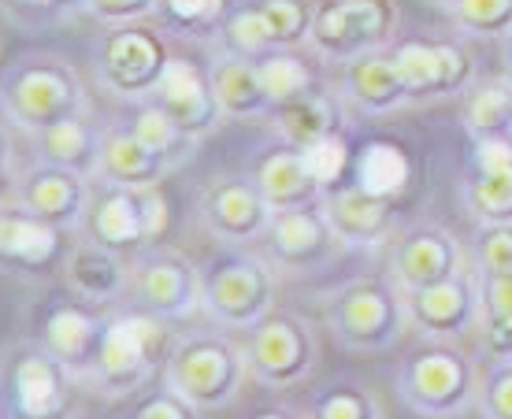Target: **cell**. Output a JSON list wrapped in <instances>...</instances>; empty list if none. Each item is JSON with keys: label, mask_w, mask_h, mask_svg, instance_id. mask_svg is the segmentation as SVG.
<instances>
[{"label": "cell", "mask_w": 512, "mask_h": 419, "mask_svg": "<svg viewBox=\"0 0 512 419\" xmlns=\"http://www.w3.org/2000/svg\"><path fill=\"white\" fill-rule=\"evenodd\" d=\"M223 38L231 45V52H242L249 60H260L268 52H279V41H275V30H271L268 15L260 12V4H242L234 8L227 26H223Z\"/></svg>", "instance_id": "35"}, {"label": "cell", "mask_w": 512, "mask_h": 419, "mask_svg": "<svg viewBox=\"0 0 512 419\" xmlns=\"http://www.w3.org/2000/svg\"><path fill=\"white\" fill-rule=\"evenodd\" d=\"M130 297L138 301L141 312H153L160 319H182L205 308V286H201V267L179 249H141L130 260Z\"/></svg>", "instance_id": "10"}, {"label": "cell", "mask_w": 512, "mask_h": 419, "mask_svg": "<svg viewBox=\"0 0 512 419\" xmlns=\"http://www.w3.org/2000/svg\"><path fill=\"white\" fill-rule=\"evenodd\" d=\"M167 319L153 312H119L104 323L101 349L93 360V382L104 394H130L149 382L156 368H167L171 360V338H167Z\"/></svg>", "instance_id": "5"}, {"label": "cell", "mask_w": 512, "mask_h": 419, "mask_svg": "<svg viewBox=\"0 0 512 419\" xmlns=\"http://www.w3.org/2000/svg\"><path fill=\"white\" fill-rule=\"evenodd\" d=\"M268 253L275 264L286 271H312V267L327 264L334 249L342 245V238L334 234V227L323 216L320 208H294V212H275L268 234Z\"/></svg>", "instance_id": "18"}, {"label": "cell", "mask_w": 512, "mask_h": 419, "mask_svg": "<svg viewBox=\"0 0 512 419\" xmlns=\"http://www.w3.org/2000/svg\"><path fill=\"white\" fill-rule=\"evenodd\" d=\"M323 216L342 238V245H379L394 230V201L375 197L353 182L323 197Z\"/></svg>", "instance_id": "22"}, {"label": "cell", "mask_w": 512, "mask_h": 419, "mask_svg": "<svg viewBox=\"0 0 512 419\" xmlns=\"http://www.w3.org/2000/svg\"><path fill=\"white\" fill-rule=\"evenodd\" d=\"M64 282L75 301L90 308H108L130 293V260L116 249L82 242L67 253Z\"/></svg>", "instance_id": "20"}, {"label": "cell", "mask_w": 512, "mask_h": 419, "mask_svg": "<svg viewBox=\"0 0 512 419\" xmlns=\"http://www.w3.org/2000/svg\"><path fill=\"white\" fill-rule=\"evenodd\" d=\"M86 12L104 26H134L160 12V0H86Z\"/></svg>", "instance_id": "43"}, {"label": "cell", "mask_w": 512, "mask_h": 419, "mask_svg": "<svg viewBox=\"0 0 512 419\" xmlns=\"http://www.w3.org/2000/svg\"><path fill=\"white\" fill-rule=\"evenodd\" d=\"M182 160L171 153H160L153 145H145L138 134L116 130L104 138L101 153V178L116 186H160Z\"/></svg>", "instance_id": "26"}, {"label": "cell", "mask_w": 512, "mask_h": 419, "mask_svg": "<svg viewBox=\"0 0 512 419\" xmlns=\"http://www.w3.org/2000/svg\"><path fill=\"white\" fill-rule=\"evenodd\" d=\"M130 134H138L145 145H153V149H160V153L179 156V160H186L190 149L197 145L193 138L182 134L179 123H175L156 101H141L138 115H134V123H130Z\"/></svg>", "instance_id": "37"}, {"label": "cell", "mask_w": 512, "mask_h": 419, "mask_svg": "<svg viewBox=\"0 0 512 419\" xmlns=\"http://www.w3.org/2000/svg\"><path fill=\"white\" fill-rule=\"evenodd\" d=\"M153 101L164 108L186 138L201 141L216 134L219 123L227 119L219 108V97L212 89V75L201 64H193L190 56H171L164 67V78L156 86Z\"/></svg>", "instance_id": "15"}, {"label": "cell", "mask_w": 512, "mask_h": 419, "mask_svg": "<svg viewBox=\"0 0 512 419\" xmlns=\"http://www.w3.org/2000/svg\"><path fill=\"white\" fill-rule=\"evenodd\" d=\"M256 78H260V86H264V93H268L271 112L290 101H301V97H308V93L320 89L316 86V71H312V64H305L294 49H279V52L260 56V60H256Z\"/></svg>", "instance_id": "32"}, {"label": "cell", "mask_w": 512, "mask_h": 419, "mask_svg": "<svg viewBox=\"0 0 512 419\" xmlns=\"http://www.w3.org/2000/svg\"><path fill=\"white\" fill-rule=\"evenodd\" d=\"M405 308H409L412 327L420 334H427V338H435V342H446V338L472 331L475 319L483 316V308H479V286L472 279H464V271L449 282L405 293Z\"/></svg>", "instance_id": "19"}, {"label": "cell", "mask_w": 512, "mask_h": 419, "mask_svg": "<svg viewBox=\"0 0 512 419\" xmlns=\"http://www.w3.org/2000/svg\"><path fill=\"white\" fill-rule=\"evenodd\" d=\"M201 286L205 312L231 331H256L275 312L279 297V279L271 264L245 249H227L201 267Z\"/></svg>", "instance_id": "6"}, {"label": "cell", "mask_w": 512, "mask_h": 419, "mask_svg": "<svg viewBox=\"0 0 512 419\" xmlns=\"http://www.w3.org/2000/svg\"><path fill=\"white\" fill-rule=\"evenodd\" d=\"M475 286L483 319H512V275H479Z\"/></svg>", "instance_id": "44"}, {"label": "cell", "mask_w": 512, "mask_h": 419, "mask_svg": "<svg viewBox=\"0 0 512 419\" xmlns=\"http://www.w3.org/2000/svg\"><path fill=\"white\" fill-rule=\"evenodd\" d=\"M394 60L409 86L412 101H446L472 86L475 64L457 41H401L394 45Z\"/></svg>", "instance_id": "13"}, {"label": "cell", "mask_w": 512, "mask_h": 419, "mask_svg": "<svg viewBox=\"0 0 512 419\" xmlns=\"http://www.w3.org/2000/svg\"><path fill=\"white\" fill-rule=\"evenodd\" d=\"M253 419H297L294 412H282V408H264V412H256Z\"/></svg>", "instance_id": "49"}, {"label": "cell", "mask_w": 512, "mask_h": 419, "mask_svg": "<svg viewBox=\"0 0 512 419\" xmlns=\"http://www.w3.org/2000/svg\"><path fill=\"white\" fill-rule=\"evenodd\" d=\"M201 412L179 397L175 390H164V394H153L145 405L138 408V419H197Z\"/></svg>", "instance_id": "45"}, {"label": "cell", "mask_w": 512, "mask_h": 419, "mask_svg": "<svg viewBox=\"0 0 512 419\" xmlns=\"http://www.w3.org/2000/svg\"><path fill=\"white\" fill-rule=\"evenodd\" d=\"M487 419H512V360H494V368L479 379V401Z\"/></svg>", "instance_id": "42"}, {"label": "cell", "mask_w": 512, "mask_h": 419, "mask_svg": "<svg viewBox=\"0 0 512 419\" xmlns=\"http://www.w3.org/2000/svg\"><path fill=\"white\" fill-rule=\"evenodd\" d=\"M342 97L368 115H386L412 104L409 86H405L401 67H397L390 49L360 56V60L342 67Z\"/></svg>", "instance_id": "24"}, {"label": "cell", "mask_w": 512, "mask_h": 419, "mask_svg": "<svg viewBox=\"0 0 512 419\" xmlns=\"http://www.w3.org/2000/svg\"><path fill=\"white\" fill-rule=\"evenodd\" d=\"M34 141H38L41 164L64 167V171H75V175H82V178L101 175L104 138L93 130V123L86 115L41 130V134H34Z\"/></svg>", "instance_id": "28"}, {"label": "cell", "mask_w": 512, "mask_h": 419, "mask_svg": "<svg viewBox=\"0 0 512 419\" xmlns=\"http://www.w3.org/2000/svg\"><path fill=\"white\" fill-rule=\"evenodd\" d=\"M505 71H509V82H512V34H509V45H505Z\"/></svg>", "instance_id": "50"}, {"label": "cell", "mask_w": 512, "mask_h": 419, "mask_svg": "<svg viewBox=\"0 0 512 419\" xmlns=\"http://www.w3.org/2000/svg\"><path fill=\"white\" fill-rule=\"evenodd\" d=\"M479 379L483 375L461 349L435 342L416 349L405 360V368L397 375V394L420 416L453 419L479 401Z\"/></svg>", "instance_id": "7"}, {"label": "cell", "mask_w": 512, "mask_h": 419, "mask_svg": "<svg viewBox=\"0 0 512 419\" xmlns=\"http://www.w3.org/2000/svg\"><path fill=\"white\" fill-rule=\"evenodd\" d=\"M483 342L494 353V360H512V319H487Z\"/></svg>", "instance_id": "47"}, {"label": "cell", "mask_w": 512, "mask_h": 419, "mask_svg": "<svg viewBox=\"0 0 512 419\" xmlns=\"http://www.w3.org/2000/svg\"><path fill=\"white\" fill-rule=\"evenodd\" d=\"M171 60L164 38L149 26H119L108 34L101 52V78L104 86L119 97L153 101L156 86L164 78V67Z\"/></svg>", "instance_id": "11"}, {"label": "cell", "mask_w": 512, "mask_h": 419, "mask_svg": "<svg viewBox=\"0 0 512 419\" xmlns=\"http://www.w3.org/2000/svg\"><path fill=\"white\" fill-rule=\"evenodd\" d=\"M256 190L264 193V201L275 212H294V208H320L327 193L316 186V178L308 175L301 149L286 145L279 153H268L256 164Z\"/></svg>", "instance_id": "25"}, {"label": "cell", "mask_w": 512, "mask_h": 419, "mask_svg": "<svg viewBox=\"0 0 512 419\" xmlns=\"http://www.w3.org/2000/svg\"><path fill=\"white\" fill-rule=\"evenodd\" d=\"M160 19L171 34L182 38H212L223 34V26L231 19L227 0H160Z\"/></svg>", "instance_id": "34"}, {"label": "cell", "mask_w": 512, "mask_h": 419, "mask_svg": "<svg viewBox=\"0 0 512 419\" xmlns=\"http://www.w3.org/2000/svg\"><path fill=\"white\" fill-rule=\"evenodd\" d=\"M464 253L461 242L442 227H416L409 230L390 253V271H394V286L405 293L427 290L438 282H449L461 275Z\"/></svg>", "instance_id": "17"}, {"label": "cell", "mask_w": 512, "mask_h": 419, "mask_svg": "<svg viewBox=\"0 0 512 419\" xmlns=\"http://www.w3.org/2000/svg\"><path fill=\"white\" fill-rule=\"evenodd\" d=\"M312 419H383V408L360 386H334L312 401Z\"/></svg>", "instance_id": "39"}, {"label": "cell", "mask_w": 512, "mask_h": 419, "mask_svg": "<svg viewBox=\"0 0 512 419\" xmlns=\"http://www.w3.org/2000/svg\"><path fill=\"white\" fill-rule=\"evenodd\" d=\"M464 204L483 223H512V167L505 171H472L464 178Z\"/></svg>", "instance_id": "33"}, {"label": "cell", "mask_w": 512, "mask_h": 419, "mask_svg": "<svg viewBox=\"0 0 512 419\" xmlns=\"http://www.w3.org/2000/svg\"><path fill=\"white\" fill-rule=\"evenodd\" d=\"M75 371L45 349H23L4 368V419H75Z\"/></svg>", "instance_id": "9"}, {"label": "cell", "mask_w": 512, "mask_h": 419, "mask_svg": "<svg viewBox=\"0 0 512 419\" xmlns=\"http://www.w3.org/2000/svg\"><path fill=\"white\" fill-rule=\"evenodd\" d=\"M472 145H475L472 171H505V167H512V141L490 138V141H472Z\"/></svg>", "instance_id": "46"}, {"label": "cell", "mask_w": 512, "mask_h": 419, "mask_svg": "<svg viewBox=\"0 0 512 419\" xmlns=\"http://www.w3.org/2000/svg\"><path fill=\"white\" fill-rule=\"evenodd\" d=\"M171 227V204L160 193V186H116L104 182L93 190L82 234L86 242H97L116 253H134V249H153Z\"/></svg>", "instance_id": "4"}, {"label": "cell", "mask_w": 512, "mask_h": 419, "mask_svg": "<svg viewBox=\"0 0 512 419\" xmlns=\"http://www.w3.org/2000/svg\"><path fill=\"white\" fill-rule=\"evenodd\" d=\"M197 216L219 242L249 245L268 234L275 208L264 201V193L256 190L253 178H216L201 193Z\"/></svg>", "instance_id": "14"}, {"label": "cell", "mask_w": 512, "mask_h": 419, "mask_svg": "<svg viewBox=\"0 0 512 419\" xmlns=\"http://www.w3.org/2000/svg\"><path fill=\"white\" fill-rule=\"evenodd\" d=\"M101 334H104V319L93 316L90 305L82 301H67V305H56L41 323V349L60 360L64 368H71L75 375L82 371H93V360H97V349H101Z\"/></svg>", "instance_id": "23"}, {"label": "cell", "mask_w": 512, "mask_h": 419, "mask_svg": "<svg viewBox=\"0 0 512 419\" xmlns=\"http://www.w3.org/2000/svg\"><path fill=\"white\" fill-rule=\"evenodd\" d=\"M412 182V160L397 141H368L357 156V186L375 197H401Z\"/></svg>", "instance_id": "31"}, {"label": "cell", "mask_w": 512, "mask_h": 419, "mask_svg": "<svg viewBox=\"0 0 512 419\" xmlns=\"http://www.w3.org/2000/svg\"><path fill=\"white\" fill-rule=\"evenodd\" d=\"M461 123L472 141H490V138L512 141V82L509 78L479 82V86L468 93V101H464Z\"/></svg>", "instance_id": "30"}, {"label": "cell", "mask_w": 512, "mask_h": 419, "mask_svg": "<svg viewBox=\"0 0 512 419\" xmlns=\"http://www.w3.org/2000/svg\"><path fill=\"white\" fill-rule=\"evenodd\" d=\"M479 275H512V223H483L475 234Z\"/></svg>", "instance_id": "41"}, {"label": "cell", "mask_w": 512, "mask_h": 419, "mask_svg": "<svg viewBox=\"0 0 512 419\" xmlns=\"http://www.w3.org/2000/svg\"><path fill=\"white\" fill-rule=\"evenodd\" d=\"M449 12L472 38H509L512 0H449Z\"/></svg>", "instance_id": "36"}, {"label": "cell", "mask_w": 512, "mask_h": 419, "mask_svg": "<svg viewBox=\"0 0 512 419\" xmlns=\"http://www.w3.org/2000/svg\"><path fill=\"white\" fill-rule=\"evenodd\" d=\"M90 197H93L90 178L64 171V167L38 164L19 175L8 201L23 204L26 212H34L45 223H56L60 230H75L86 219Z\"/></svg>", "instance_id": "16"}, {"label": "cell", "mask_w": 512, "mask_h": 419, "mask_svg": "<svg viewBox=\"0 0 512 419\" xmlns=\"http://www.w3.org/2000/svg\"><path fill=\"white\" fill-rule=\"evenodd\" d=\"M0 104H4L8 127H19L26 134H41V130L56 127V123L78 119L90 108L75 67L64 64V60H52V56L15 60L4 71Z\"/></svg>", "instance_id": "1"}, {"label": "cell", "mask_w": 512, "mask_h": 419, "mask_svg": "<svg viewBox=\"0 0 512 419\" xmlns=\"http://www.w3.org/2000/svg\"><path fill=\"white\" fill-rule=\"evenodd\" d=\"M323 319L334 331V338L357 353L390 349L405 334V327H412L405 290L379 279H357L327 293Z\"/></svg>", "instance_id": "3"}, {"label": "cell", "mask_w": 512, "mask_h": 419, "mask_svg": "<svg viewBox=\"0 0 512 419\" xmlns=\"http://www.w3.org/2000/svg\"><path fill=\"white\" fill-rule=\"evenodd\" d=\"M19 8H30V12L56 19V15L71 12V8H86V0H19Z\"/></svg>", "instance_id": "48"}, {"label": "cell", "mask_w": 512, "mask_h": 419, "mask_svg": "<svg viewBox=\"0 0 512 419\" xmlns=\"http://www.w3.org/2000/svg\"><path fill=\"white\" fill-rule=\"evenodd\" d=\"M271 123H275V134H279L286 145L294 149H308L323 138H334L338 127H342V104L334 93H308L301 101H290L271 112Z\"/></svg>", "instance_id": "29"}, {"label": "cell", "mask_w": 512, "mask_h": 419, "mask_svg": "<svg viewBox=\"0 0 512 419\" xmlns=\"http://www.w3.org/2000/svg\"><path fill=\"white\" fill-rule=\"evenodd\" d=\"M397 30L394 0H323L312 23V52L323 64H353L383 52Z\"/></svg>", "instance_id": "8"}, {"label": "cell", "mask_w": 512, "mask_h": 419, "mask_svg": "<svg viewBox=\"0 0 512 419\" xmlns=\"http://www.w3.org/2000/svg\"><path fill=\"white\" fill-rule=\"evenodd\" d=\"M301 156H305L308 175L316 178V186H320L323 193L338 190V182H342L349 171V145L342 134L308 145V149H301Z\"/></svg>", "instance_id": "40"}, {"label": "cell", "mask_w": 512, "mask_h": 419, "mask_svg": "<svg viewBox=\"0 0 512 419\" xmlns=\"http://www.w3.org/2000/svg\"><path fill=\"white\" fill-rule=\"evenodd\" d=\"M256 4H260V12L268 15L279 49L308 45L312 23H316V8L308 0H256Z\"/></svg>", "instance_id": "38"}, {"label": "cell", "mask_w": 512, "mask_h": 419, "mask_svg": "<svg viewBox=\"0 0 512 419\" xmlns=\"http://www.w3.org/2000/svg\"><path fill=\"white\" fill-rule=\"evenodd\" d=\"M212 75V89L219 97V108L234 123H253L271 115V101L260 78H256V60L242 56V52H223L216 56V64L208 67Z\"/></svg>", "instance_id": "27"}, {"label": "cell", "mask_w": 512, "mask_h": 419, "mask_svg": "<svg viewBox=\"0 0 512 419\" xmlns=\"http://www.w3.org/2000/svg\"><path fill=\"white\" fill-rule=\"evenodd\" d=\"M60 253H64V230L38 219L34 212H26L23 204H4V212H0V260L8 271L38 275V271L56 264Z\"/></svg>", "instance_id": "21"}, {"label": "cell", "mask_w": 512, "mask_h": 419, "mask_svg": "<svg viewBox=\"0 0 512 419\" xmlns=\"http://www.w3.org/2000/svg\"><path fill=\"white\" fill-rule=\"evenodd\" d=\"M249 368V353L223 334H197L175 345L167 360V390L186 397L197 412H219L242 394Z\"/></svg>", "instance_id": "2"}, {"label": "cell", "mask_w": 512, "mask_h": 419, "mask_svg": "<svg viewBox=\"0 0 512 419\" xmlns=\"http://www.w3.org/2000/svg\"><path fill=\"white\" fill-rule=\"evenodd\" d=\"M249 368L268 386H294L316 364V334L294 312H271L253 331L249 345Z\"/></svg>", "instance_id": "12"}]
</instances>
